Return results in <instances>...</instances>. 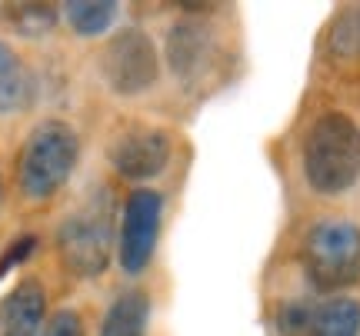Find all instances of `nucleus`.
I'll use <instances>...</instances> for the list:
<instances>
[{
    "label": "nucleus",
    "instance_id": "f257e3e1",
    "mask_svg": "<svg viewBox=\"0 0 360 336\" xmlns=\"http://www.w3.org/2000/svg\"><path fill=\"white\" fill-rule=\"evenodd\" d=\"M304 180L314 194H347L360 180V127L354 116L330 110L310 123L304 137Z\"/></svg>",
    "mask_w": 360,
    "mask_h": 336
},
{
    "label": "nucleus",
    "instance_id": "f03ea898",
    "mask_svg": "<svg viewBox=\"0 0 360 336\" xmlns=\"http://www.w3.org/2000/svg\"><path fill=\"white\" fill-rule=\"evenodd\" d=\"M80 137L64 120H44L27 133L17 154V187L27 200H51L77 167Z\"/></svg>",
    "mask_w": 360,
    "mask_h": 336
},
{
    "label": "nucleus",
    "instance_id": "7ed1b4c3",
    "mask_svg": "<svg viewBox=\"0 0 360 336\" xmlns=\"http://www.w3.org/2000/svg\"><path fill=\"white\" fill-rule=\"evenodd\" d=\"M114 200L110 190H94L87 203L67 213L57 227V253L74 276L94 280L110 267L114 257Z\"/></svg>",
    "mask_w": 360,
    "mask_h": 336
},
{
    "label": "nucleus",
    "instance_id": "20e7f679",
    "mask_svg": "<svg viewBox=\"0 0 360 336\" xmlns=\"http://www.w3.org/2000/svg\"><path fill=\"white\" fill-rule=\"evenodd\" d=\"M300 267L321 293L360 283V227L350 220H317L300 243Z\"/></svg>",
    "mask_w": 360,
    "mask_h": 336
},
{
    "label": "nucleus",
    "instance_id": "39448f33",
    "mask_svg": "<svg viewBox=\"0 0 360 336\" xmlns=\"http://www.w3.org/2000/svg\"><path fill=\"white\" fill-rule=\"evenodd\" d=\"M101 77L117 97H141L160 80V57L150 34L141 27H124L103 43Z\"/></svg>",
    "mask_w": 360,
    "mask_h": 336
},
{
    "label": "nucleus",
    "instance_id": "423d86ee",
    "mask_svg": "<svg viewBox=\"0 0 360 336\" xmlns=\"http://www.w3.org/2000/svg\"><path fill=\"white\" fill-rule=\"evenodd\" d=\"M160 220H164V196L157 190H134L124 200V217L117 230V260L127 276H137L150 267L160 240Z\"/></svg>",
    "mask_w": 360,
    "mask_h": 336
},
{
    "label": "nucleus",
    "instance_id": "0eeeda50",
    "mask_svg": "<svg viewBox=\"0 0 360 336\" xmlns=\"http://www.w3.org/2000/svg\"><path fill=\"white\" fill-rule=\"evenodd\" d=\"M174 156V137L164 127L134 120L120 127L107 143V160L110 167L127 177V180H154L167 170Z\"/></svg>",
    "mask_w": 360,
    "mask_h": 336
},
{
    "label": "nucleus",
    "instance_id": "6e6552de",
    "mask_svg": "<svg viewBox=\"0 0 360 336\" xmlns=\"http://www.w3.org/2000/svg\"><path fill=\"white\" fill-rule=\"evenodd\" d=\"M214 34L197 20H180L170 27L167 34V64L174 70V77L184 83H193L210 74L214 67Z\"/></svg>",
    "mask_w": 360,
    "mask_h": 336
},
{
    "label": "nucleus",
    "instance_id": "1a4fd4ad",
    "mask_svg": "<svg viewBox=\"0 0 360 336\" xmlns=\"http://www.w3.org/2000/svg\"><path fill=\"white\" fill-rule=\"evenodd\" d=\"M47 323V293L27 276L0 297V336H40Z\"/></svg>",
    "mask_w": 360,
    "mask_h": 336
},
{
    "label": "nucleus",
    "instance_id": "9d476101",
    "mask_svg": "<svg viewBox=\"0 0 360 336\" xmlns=\"http://www.w3.org/2000/svg\"><path fill=\"white\" fill-rule=\"evenodd\" d=\"M147 326H150V297L147 290L130 286L107 307L101 336H147Z\"/></svg>",
    "mask_w": 360,
    "mask_h": 336
},
{
    "label": "nucleus",
    "instance_id": "9b49d317",
    "mask_svg": "<svg viewBox=\"0 0 360 336\" xmlns=\"http://www.w3.org/2000/svg\"><path fill=\"white\" fill-rule=\"evenodd\" d=\"M37 80L27 64L0 40V114H20L34 104Z\"/></svg>",
    "mask_w": 360,
    "mask_h": 336
},
{
    "label": "nucleus",
    "instance_id": "f8f14e48",
    "mask_svg": "<svg viewBox=\"0 0 360 336\" xmlns=\"http://www.w3.org/2000/svg\"><path fill=\"white\" fill-rule=\"evenodd\" d=\"M60 20V11L53 4H0V24L13 30L17 37L37 40L51 34Z\"/></svg>",
    "mask_w": 360,
    "mask_h": 336
},
{
    "label": "nucleus",
    "instance_id": "ddd939ff",
    "mask_svg": "<svg viewBox=\"0 0 360 336\" xmlns=\"http://www.w3.org/2000/svg\"><path fill=\"white\" fill-rule=\"evenodd\" d=\"M307 336H360V303L350 297H330L314 310Z\"/></svg>",
    "mask_w": 360,
    "mask_h": 336
},
{
    "label": "nucleus",
    "instance_id": "4468645a",
    "mask_svg": "<svg viewBox=\"0 0 360 336\" xmlns=\"http://www.w3.org/2000/svg\"><path fill=\"white\" fill-rule=\"evenodd\" d=\"M64 17L74 34L101 37L117 20V4L114 0H70V4H64Z\"/></svg>",
    "mask_w": 360,
    "mask_h": 336
},
{
    "label": "nucleus",
    "instance_id": "2eb2a0df",
    "mask_svg": "<svg viewBox=\"0 0 360 336\" xmlns=\"http://www.w3.org/2000/svg\"><path fill=\"white\" fill-rule=\"evenodd\" d=\"M314 310H317V307H310L304 300L283 303L281 310H277V333L281 336H307L310 323H314Z\"/></svg>",
    "mask_w": 360,
    "mask_h": 336
},
{
    "label": "nucleus",
    "instance_id": "dca6fc26",
    "mask_svg": "<svg viewBox=\"0 0 360 336\" xmlns=\"http://www.w3.org/2000/svg\"><path fill=\"white\" fill-rule=\"evenodd\" d=\"M34 250H37V236H34V233L13 236L11 243L4 246V253H0V276H7L13 267H20L24 260H30L34 257Z\"/></svg>",
    "mask_w": 360,
    "mask_h": 336
},
{
    "label": "nucleus",
    "instance_id": "f3484780",
    "mask_svg": "<svg viewBox=\"0 0 360 336\" xmlns=\"http://www.w3.org/2000/svg\"><path fill=\"white\" fill-rule=\"evenodd\" d=\"M40 336H87L84 330V320L74 307H64V310H53L44 323V333Z\"/></svg>",
    "mask_w": 360,
    "mask_h": 336
},
{
    "label": "nucleus",
    "instance_id": "a211bd4d",
    "mask_svg": "<svg viewBox=\"0 0 360 336\" xmlns=\"http://www.w3.org/2000/svg\"><path fill=\"white\" fill-rule=\"evenodd\" d=\"M354 43L360 47V17H357V24H354Z\"/></svg>",
    "mask_w": 360,
    "mask_h": 336
},
{
    "label": "nucleus",
    "instance_id": "6ab92c4d",
    "mask_svg": "<svg viewBox=\"0 0 360 336\" xmlns=\"http://www.w3.org/2000/svg\"><path fill=\"white\" fill-rule=\"evenodd\" d=\"M0 200H4V187H0Z\"/></svg>",
    "mask_w": 360,
    "mask_h": 336
}]
</instances>
